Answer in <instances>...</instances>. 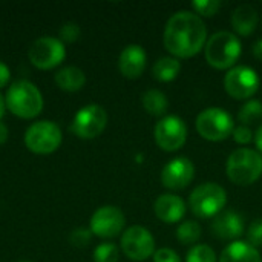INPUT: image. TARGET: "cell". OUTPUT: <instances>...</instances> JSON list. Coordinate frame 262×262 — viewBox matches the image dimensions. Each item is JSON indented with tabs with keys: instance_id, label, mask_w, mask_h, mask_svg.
Masks as SVG:
<instances>
[{
	"instance_id": "obj_1",
	"label": "cell",
	"mask_w": 262,
	"mask_h": 262,
	"mask_svg": "<svg viewBox=\"0 0 262 262\" xmlns=\"http://www.w3.org/2000/svg\"><path fill=\"white\" fill-rule=\"evenodd\" d=\"M207 41V28L203 18L189 11L175 12L166 23L163 43L175 58L196 55Z\"/></svg>"
},
{
	"instance_id": "obj_2",
	"label": "cell",
	"mask_w": 262,
	"mask_h": 262,
	"mask_svg": "<svg viewBox=\"0 0 262 262\" xmlns=\"http://www.w3.org/2000/svg\"><path fill=\"white\" fill-rule=\"evenodd\" d=\"M6 107L18 118H35L43 109V97L38 88L29 80L14 81L5 95Z\"/></svg>"
},
{
	"instance_id": "obj_3",
	"label": "cell",
	"mask_w": 262,
	"mask_h": 262,
	"mask_svg": "<svg viewBox=\"0 0 262 262\" xmlns=\"http://www.w3.org/2000/svg\"><path fill=\"white\" fill-rule=\"evenodd\" d=\"M241 40L233 32L218 31L206 41L204 55L212 68L229 69L235 66V63L241 57Z\"/></svg>"
},
{
	"instance_id": "obj_4",
	"label": "cell",
	"mask_w": 262,
	"mask_h": 262,
	"mask_svg": "<svg viewBox=\"0 0 262 262\" xmlns=\"http://www.w3.org/2000/svg\"><path fill=\"white\" fill-rule=\"evenodd\" d=\"M229 180L236 186H250L262 175V157L253 149H236L226 164Z\"/></svg>"
},
{
	"instance_id": "obj_5",
	"label": "cell",
	"mask_w": 262,
	"mask_h": 262,
	"mask_svg": "<svg viewBox=\"0 0 262 262\" xmlns=\"http://www.w3.org/2000/svg\"><path fill=\"white\" fill-rule=\"evenodd\" d=\"M227 203V192L216 183H204L193 189L189 207L198 218H212L223 212Z\"/></svg>"
},
{
	"instance_id": "obj_6",
	"label": "cell",
	"mask_w": 262,
	"mask_h": 262,
	"mask_svg": "<svg viewBox=\"0 0 262 262\" xmlns=\"http://www.w3.org/2000/svg\"><path fill=\"white\" fill-rule=\"evenodd\" d=\"M195 126L198 134L209 141H223L235 130L232 115L221 107H207L201 111L196 117Z\"/></svg>"
},
{
	"instance_id": "obj_7",
	"label": "cell",
	"mask_w": 262,
	"mask_h": 262,
	"mask_svg": "<svg viewBox=\"0 0 262 262\" xmlns=\"http://www.w3.org/2000/svg\"><path fill=\"white\" fill-rule=\"evenodd\" d=\"M61 129L54 121H37L31 124L25 134L26 147L37 155H48L55 152L61 144Z\"/></svg>"
},
{
	"instance_id": "obj_8",
	"label": "cell",
	"mask_w": 262,
	"mask_h": 262,
	"mask_svg": "<svg viewBox=\"0 0 262 262\" xmlns=\"http://www.w3.org/2000/svg\"><path fill=\"white\" fill-rule=\"evenodd\" d=\"M107 124V114L100 104H88L81 107L71 124V132L83 140H92L101 135Z\"/></svg>"
},
{
	"instance_id": "obj_9",
	"label": "cell",
	"mask_w": 262,
	"mask_h": 262,
	"mask_svg": "<svg viewBox=\"0 0 262 262\" xmlns=\"http://www.w3.org/2000/svg\"><path fill=\"white\" fill-rule=\"evenodd\" d=\"M29 61L43 71L57 68L66 57L64 43L55 37H40L37 38L28 52Z\"/></svg>"
},
{
	"instance_id": "obj_10",
	"label": "cell",
	"mask_w": 262,
	"mask_h": 262,
	"mask_svg": "<svg viewBox=\"0 0 262 262\" xmlns=\"http://www.w3.org/2000/svg\"><path fill=\"white\" fill-rule=\"evenodd\" d=\"M261 84L258 72L249 66H235L224 77V89L235 100L253 97Z\"/></svg>"
},
{
	"instance_id": "obj_11",
	"label": "cell",
	"mask_w": 262,
	"mask_h": 262,
	"mask_svg": "<svg viewBox=\"0 0 262 262\" xmlns=\"http://www.w3.org/2000/svg\"><path fill=\"white\" fill-rule=\"evenodd\" d=\"M121 250L132 261H146L155 253V239L147 229L132 226L121 236Z\"/></svg>"
},
{
	"instance_id": "obj_12",
	"label": "cell",
	"mask_w": 262,
	"mask_h": 262,
	"mask_svg": "<svg viewBox=\"0 0 262 262\" xmlns=\"http://www.w3.org/2000/svg\"><path fill=\"white\" fill-rule=\"evenodd\" d=\"M187 140V126L177 117L169 115L161 118L155 126V141L160 149L166 152H175L186 144Z\"/></svg>"
},
{
	"instance_id": "obj_13",
	"label": "cell",
	"mask_w": 262,
	"mask_h": 262,
	"mask_svg": "<svg viewBox=\"0 0 262 262\" xmlns=\"http://www.w3.org/2000/svg\"><path fill=\"white\" fill-rule=\"evenodd\" d=\"M126 224L124 213L115 206H103L97 209L91 218V232L92 235L109 239L118 236Z\"/></svg>"
},
{
	"instance_id": "obj_14",
	"label": "cell",
	"mask_w": 262,
	"mask_h": 262,
	"mask_svg": "<svg viewBox=\"0 0 262 262\" xmlns=\"http://www.w3.org/2000/svg\"><path fill=\"white\" fill-rule=\"evenodd\" d=\"M195 177V166L186 157H178L169 161L161 170V183L170 190L187 187Z\"/></svg>"
},
{
	"instance_id": "obj_15",
	"label": "cell",
	"mask_w": 262,
	"mask_h": 262,
	"mask_svg": "<svg viewBox=\"0 0 262 262\" xmlns=\"http://www.w3.org/2000/svg\"><path fill=\"white\" fill-rule=\"evenodd\" d=\"M212 232L216 238L224 241H232L244 233V220L239 213L233 210L221 212L215 216L212 223Z\"/></svg>"
},
{
	"instance_id": "obj_16",
	"label": "cell",
	"mask_w": 262,
	"mask_h": 262,
	"mask_svg": "<svg viewBox=\"0 0 262 262\" xmlns=\"http://www.w3.org/2000/svg\"><path fill=\"white\" fill-rule=\"evenodd\" d=\"M147 55L140 45H129L126 46L118 58L120 72L126 78H138L146 69Z\"/></svg>"
},
{
	"instance_id": "obj_17",
	"label": "cell",
	"mask_w": 262,
	"mask_h": 262,
	"mask_svg": "<svg viewBox=\"0 0 262 262\" xmlns=\"http://www.w3.org/2000/svg\"><path fill=\"white\" fill-rule=\"evenodd\" d=\"M154 209L158 220L167 224L178 223L186 215V203L180 196L172 193L160 195L154 204Z\"/></svg>"
},
{
	"instance_id": "obj_18",
	"label": "cell",
	"mask_w": 262,
	"mask_h": 262,
	"mask_svg": "<svg viewBox=\"0 0 262 262\" xmlns=\"http://www.w3.org/2000/svg\"><path fill=\"white\" fill-rule=\"evenodd\" d=\"M258 21H259L258 11L252 5H247V3L239 5L232 14V26L235 32H238L243 37L250 35L256 29Z\"/></svg>"
},
{
	"instance_id": "obj_19",
	"label": "cell",
	"mask_w": 262,
	"mask_h": 262,
	"mask_svg": "<svg viewBox=\"0 0 262 262\" xmlns=\"http://www.w3.org/2000/svg\"><path fill=\"white\" fill-rule=\"evenodd\" d=\"M220 262H262L258 249L244 241H233L227 246L221 256Z\"/></svg>"
},
{
	"instance_id": "obj_20",
	"label": "cell",
	"mask_w": 262,
	"mask_h": 262,
	"mask_svg": "<svg viewBox=\"0 0 262 262\" xmlns=\"http://www.w3.org/2000/svg\"><path fill=\"white\" fill-rule=\"evenodd\" d=\"M55 83L60 89L66 92H77L80 91L86 83L84 72L77 66H66L57 71L55 74Z\"/></svg>"
},
{
	"instance_id": "obj_21",
	"label": "cell",
	"mask_w": 262,
	"mask_h": 262,
	"mask_svg": "<svg viewBox=\"0 0 262 262\" xmlns=\"http://www.w3.org/2000/svg\"><path fill=\"white\" fill-rule=\"evenodd\" d=\"M181 64L178 61V58L175 57H161L155 61L154 68H152V74L158 81L167 83L177 78V75L180 74Z\"/></svg>"
},
{
	"instance_id": "obj_22",
	"label": "cell",
	"mask_w": 262,
	"mask_h": 262,
	"mask_svg": "<svg viewBox=\"0 0 262 262\" xmlns=\"http://www.w3.org/2000/svg\"><path fill=\"white\" fill-rule=\"evenodd\" d=\"M143 107L146 109L147 114L154 117H161L166 114L169 107V101H167V97L161 91L150 89L143 95Z\"/></svg>"
},
{
	"instance_id": "obj_23",
	"label": "cell",
	"mask_w": 262,
	"mask_h": 262,
	"mask_svg": "<svg viewBox=\"0 0 262 262\" xmlns=\"http://www.w3.org/2000/svg\"><path fill=\"white\" fill-rule=\"evenodd\" d=\"M177 239L184 246L196 244L201 238V226L196 221H184L177 229Z\"/></svg>"
},
{
	"instance_id": "obj_24",
	"label": "cell",
	"mask_w": 262,
	"mask_h": 262,
	"mask_svg": "<svg viewBox=\"0 0 262 262\" xmlns=\"http://www.w3.org/2000/svg\"><path fill=\"white\" fill-rule=\"evenodd\" d=\"M262 118V103L259 100H249L239 111L238 120L243 123V126H250L253 123H258Z\"/></svg>"
},
{
	"instance_id": "obj_25",
	"label": "cell",
	"mask_w": 262,
	"mask_h": 262,
	"mask_svg": "<svg viewBox=\"0 0 262 262\" xmlns=\"http://www.w3.org/2000/svg\"><path fill=\"white\" fill-rule=\"evenodd\" d=\"M186 262H216L215 250L207 244L192 246L186 255Z\"/></svg>"
},
{
	"instance_id": "obj_26",
	"label": "cell",
	"mask_w": 262,
	"mask_h": 262,
	"mask_svg": "<svg viewBox=\"0 0 262 262\" xmlns=\"http://www.w3.org/2000/svg\"><path fill=\"white\" fill-rule=\"evenodd\" d=\"M120 250L112 243H103L94 250V261L95 262H118Z\"/></svg>"
},
{
	"instance_id": "obj_27",
	"label": "cell",
	"mask_w": 262,
	"mask_h": 262,
	"mask_svg": "<svg viewBox=\"0 0 262 262\" xmlns=\"http://www.w3.org/2000/svg\"><path fill=\"white\" fill-rule=\"evenodd\" d=\"M192 8L195 9V12H198L200 15L204 17H212L215 15L220 8H221V2L220 0H196L192 3Z\"/></svg>"
},
{
	"instance_id": "obj_28",
	"label": "cell",
	"mask_w": 262,
	"mask_h": 262,
	"mask_svg": "<svg viewBox=\"0 0 262 262\" xmlns=\"http://www.w3.org/2000/svg\"><path fill=\"white\" fill-rule=\"evenodd\" d=\"M246 236H247V243L250 246H253L255 249L256 247H262V218L255 220L249 226Z\"/></svg>"
},
{
	"instance_id": "obj_29",
	"label": "cell",
	"mask_w": 262,
	"mask_h": 262,
	"mask_svg": "<svg viewBox=\"0 0 262 262\" xmlns=\"http://www.w3.org/2000/svg\"><path fill=\"white\" fill-rule=\"evenodd\" d=\"M80 26L74 21H68L64 23L61 28H60V40L64 43H72V41H77L78 37H80Z\"/></svg>"
},
{
	"instance_id": "obj_30",
	"label": "cell",
	"mask_w": 262,
	"mask_h": 262,
	"mask_svg": "<svg viewBox=\"0 0 262 262\" xmlns=\"http://www.w3.org/2000/svg\"><path fill=\"white\" fill-rule=\"evenodd\" d=\"M92 239V232L91 229H84V227H80V229H75L71 236H69V241L72 243V246L81 249V247H86Z\"/></svg>"
},
{
	"instance_id": "obj_31",
	"label": "cell",
	"mask_w": 262,
	"mask_h": 262,
	"mask_svg": "<svg viewBox=\"0 0 262 262\" xmlns=\"http://www.w3.org/2000/svg\"><path fill=\"white\" fill-rule=\"evenodd\" d=\"M232 135H233V140L238 144H249L252 141V138H253V132L250 130V127L249 126H243V124L235 127Z\"/></svg>"
},
{
	"instance_id": "obj_32",
	"label": "cell",
	"mask_w": 262,
	"mask_h": 262,
	"mask_svg": "<svg viewBox=\"0 0 262 262\" xmlns=\"http://www.w3.org/2000/svg\"><path fill=\"white\" fill-rule=\"evenodd\" d=\"M154 262H181V259L172 249H160L154 253Z\"/></svg>"
},
{
	"instance_id": "obj_33",
	"label": "cell",
	"mask_w": 262,
	"mask_h": 262,
	"mask_svg": "<svg viewBox=\"0 0 262 262\" xmlns=\"http://www.w3.org/2000/svg\"><path fill=\"white\" fill-rule=\"evenodd\" d=\"M9 78H11V72H9V68L0 61V88L6 86L9 83Z\"/></svg>"
},
{
	"instance_id": "obj_34",
	"label": "cell",
	"mask_w": 262,
	"mask_h": 262,
	"mask_svg": "<svg viewBox=\"0 0 262 262\" xmlns=\"http://www.w3.org/2000/svg\"><path fill=\"white\" fill-rule=\"evenodd\" d=\"M253 55L262 61V38H259L255 45H253Z\"/></svg>"
},
{
	"instance_id": "obj_35",
	"label": "cell",
	"mask_w": 262,
	"mask_h": 262,
	"mask_svg": "<svg viewBox=\"0 0 262 262\" xmlns=\"http://www.w3.org/2000/svg\"><path fill=\"white\" fill-rule=\"evenodd\" d=\"M6 140H8V127L0 121V144L6 143Z\"/></svg>"
},
{
	"instance_id": "obj_36",
	"label": "cell",
	"mask_w": 262,
	"mask_h": 262,
	"mask_svg": "<svg viewBox=\"0 0 262 262\" xmlns=\"http://www.w3.org/2000/svg\"><path fill=\"white\" fill-rule=\"evenodd\" d=\"M255 143H256V147L259 149V152H262V124L258 127V130L255 134Z\"/></svg>"
},
{
	"instance_id": "obj_37",
	"label": "cell",
	"mask_w": 262,
	"mask_h": 262,
	"mask_svg": "<svg viewBox=\"0 0 262 262\" xmlns=\"http://www.w3.org/2000/svg\"><path fill=\"white\" fill-rule=\"evenodd\" d=\"M5 109H6V103H5V98L0 95V120L5 115Z\"/></svg>"
},
{
	"instance_id": "obj_38",
	"label": "cell",
	"mask_w": 262,
	"mask_h": 262,
	"mask_svg": "<svg viewBox=\"0 0 262 262\" xmlns=\"http://www.w3.org/2000/svg\"><path fill=\"white\" fill-rule=\"evenodd\" d=\"M18 262H29V261H18Z\"/></svg>"
}]
</instances>
